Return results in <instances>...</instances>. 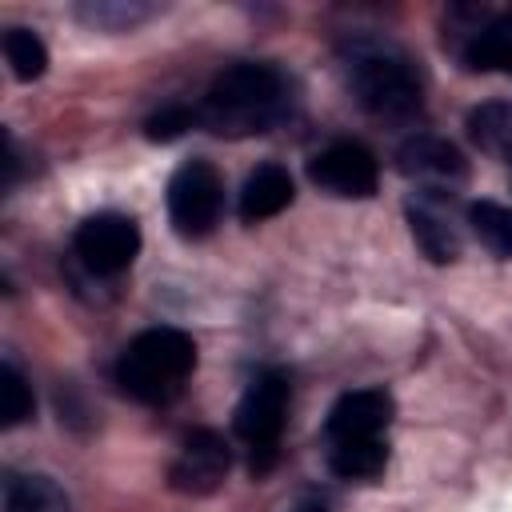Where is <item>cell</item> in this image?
<instances>
[{
  "instance_id": "cell-1",
  "label": "cell",
  "mask_w": 512,
  "mask_h": 512,
  "mask_svg": "<svg viewBox=\"0 0 512 512\" xmlns=\"http://www.w3.org/2000/svg\"><path fill=\"white\" fill-rule=\"evenodd\" d=\"M288 80L272 64L240 60L216 72L208 96L196 104V124L216 136H256L288 116Z\"/></svg>"
},
{
  "instance_id": "cell-2",
  "label": "cell",
  "mask_w": 512,
  "mask_h": 512,
  "mask_svg": "<svg viewBox=\"0 0 512 512\" xmlns=\"http://www.w3.org/2000/svg\"><path fill=\"white\" fill-rule=\"evenodd\" d=\"M340 56L348 88L360 100V108L384 120H404L420 112V80L412 72V60L396 44L380 36H352L344 40Z\"/></svg>"
},
{
  "instance_id": "cell-3",
  "label": "cell",
  "mask_w": 512,
  "mask_h": 512,
  "mask_svg": "<svg viewBox=\"0 0 512 512\" xmlns=\"http://www.w3.org/2000/svg\"><path fill=\"white\" fill-rule=\"evenodd\" d=\"M196 368V340L180 328H148L120 352L116 384L140 404H168Z\"/></svg>"
},
{
  "instance_id": "cell-4",
  "label": "cell",
  "mask_w": 512,
  "mask_h": 512,
  "mask_svg": "<svg viewBox=\"0 0 512 512\" xmlns=\"http://www.w3.org/2000/svg\"><path fill=\"white\" fill-rule=\"evenodd\" d=\"M284 412H288V376L280 368H264L252 376L236 404V436L248 444V468L252 476H268L280 456L284 436Z\"/></svg>"
},
{
  "instance_id": "cell-5",
  "label": "cell",
  "mask_w": 512,
  "mask_h": 512,
  "mask_svg": "<svg viewBox=\"0 0 512 512\" xmlns=\"http://www.w3.org/2000/svg\"><path fill=\"white\" fill-rule=\"evenodd\" d=\"M224 204V184L208 160H188L168 180V220L180 236L200 240L216 228Z\"/></svg>"
},
{
  "instance_id": "cell-6",
  "label": "cell",
  "mask_w": 512,
  "mask_h": 512,
  "mask_svg": "<svg viewBox=\"0 0 512 512\" xmlns=\"http://www.w3.org/2000/svg\"><path fill=\"white\" fill-rule=\"evenodd\" d=\"M72 248L88 272L120 276L140 252V224L124 212H96L76 228Z\"/></svg>"
},
{
  "instance_id": "cell-7",
  "label": "cell",
  "mask_w": 512,
  "mask_h": 512,
  "mask_svg": "<svg viewBox=\"0 0 512 512\" xmlns=\"http://www.w3.org/2000/svg\"><path fill=\"white\" fill-rule=\"evenodd\" d=\"M308 180L328 196L368 200L376 192V184H380V164L364 144L340 140V144H328L324 152H316L308 160Z\"/></svg>"
},
{
  "instance_id": "cell-8",
  "label": "cell",
  "mask_w": 512,
  "mask_h": 512,
  "mask_svg": "<svg viewBox=\"0 0 512 512\" xmlns=\"http://www.w3.org/2000/svg\"><path fill=\"white\" fill-rule=\"evenodd\" d=\"M228 464H232V456H228L224 436L212 432V428H196V432L184 440L180 456L172 460L168 484H172L176 492H184V496H212V492L224 484Z\"/></svg>"
},
{
  "instance_id": "cell-9",
  "label": "cell",
  "mask_w": 512,
  "mask_h": 512,
  "mask_svg": "<svg viewBox=\"0 0 512 512\" xmlns=\"http://www.w3.org/2000/svg\"><path fill=\"white\" fill-rule=\"evenodd\" d=\"M396 168L408 176V180H420L428 188H452L468 176V164L460 156V148L444 136H432V132H416L400 144L396 152Z\"/></svg>"
},
{
  "instance_id": "cell-10",
  "label": "cell",
  "mask_w": 512,
  "mask_h": 512,
  "mask_svg": "<svg viewBox=\"0 0 512 512\" xmlns=\"http://www.w3.org/2000/svg\"><path fill=\"white\" fill-rule=\"evenodd\" d=\"M388 424H392V396L384 388H356L332 404V412L324 420V436H328V444L332 440H368V436H380Z\"/></svg>"
},
{
  "instance_id": "cell-11",
  "label": "cell",
  "mask_w": 512,
  "mask_h": 512,
  "mask_svg": "<svg viewBox=\"0 0 512 512\" xmlns=\"http://www.w3.org/2000/svg\"><path fill=\"white\" fill-rule=\"evenodd\" d=\"M292 196H296V188H292V176L284 164H256L240 188V220L256 224V220L280 216L292 204Z\"/></svg>"
},
{
  "instance_id": "cell-12",
  "label": "cell",
  "mask_w": 512,
  "mask_h": 512,
  "mask_svg": "<svg viewBox=\"0 0 512 512\" xmlns=\"http://www.w3.org/2000/svg\"><path fill=\"white\" fill-rule=\"evenodd\" d=\"M408 228H412L416 248L432 264H452L460 256V232H456L452 216L440 204H432L428 196H420V200L408 204Z\"/></svg>"
},
{
  "instance_id": "cell-13",
  "label": "cell",
  "mask_w": 512,
  "mask_h": 512,
  "mask_svg": "<svg viewBox=\"0 0 512 512\" xmlns=\"http://www.w3.org/2000/svg\"><path fill=\"white\" fill-rule=\"evenodd\" d=\"M460 56L472 72H512V12L480 24Z\"/></svg>"
},
{
  "instance_id": "cell-14",
  "label": "cell",
  "mask_w": 512,
  "mask_h": 512,
  "mask_svg": "<svg viewBox=\"0 0 512 512\" xmlns=\"http://www.w3.org/2000/svg\"><path fill=\"white\" fill-rule=\"evenodd\" d=\"M468 136L480 152L512 164V104L508 100H484L468 112Z\"/></svg>"
},
{
  "instance_id": "cell-15",
  "label": "cell",
  "mask_w": 512,
  "mask_h": 512,
  "mask_svg": "<svg viewBox=\"0 0 512 512\" xmlns=\"http://www.w3.org/2000/svg\"><path fill=\"white\" fill-rule=\"evenodd\" d=\"M388 464V444L380 436L368 440H332L328 444V468L340 480H376Z\"/></svg>"
},
{
  "instance_id": "cell-16",
  "label": "cell",
  "mask_w": 512,
  "mask_h": 512,
  "mask_svg": "<svg viewBox=\"0 0 512 512\" xmlns=\"http://www.w3.org/2000/svg\"><path fill=\"white\" fill-rule=\"evenodd\" d=\"M4 512H68V500L48 476H8Z\"/></svg>"
},
{
  "instance_id": "cell-17",
  "label": "cell",
  "mask_w": 512,
  "mask_h": 512,
  "mask_svg": "<svg viewBox=\"0 0 512 512\" xmlns=\"http://www.w3.org/2000/svg\"><path fill=\"white\" fill-rule=\"evenodd\" d=\"M156 12L160 8L148 0H84V4H76V16L100 32H128Z\"/></svg>"
},
{
  "instance_id": "cell-18",
  "label": "cell",
  "mask_w": 512,
  "mask_h": 512,
  "mask_svg": "<svg viewBox=\"0 0 512 512\" xmlns=\"http://www.w3.org/2000/svg\"><path fill=\"white\" fill-rule=\"evenodd\" d=\"M468 224L492 256L512 260V208H504L496 200H476V204H468Z\"/></svg>"
},
{
  "instance_id": "cell-19",
  "label": "cell",
  "mask_w": 512,
  "mask_h": 512,
  "mask_svg": "<svg viewBox=\"0 0 512 512\" xmlns=\"http://www.w3.org/2000/svg\"><path fill=\"white\" fill-rule=\"evenodd\" d=\"M4 60H8L12 76L24 84H32L48 72V48L32 28H8L4 32Z\"/></svg>"
},
{
  "instance_id": "cell-20",
  "label": "cell",
  "mask_w": 512,
  "mask_h": 512,
  "mask_svg": "<svg viewBox=\"0 0 512 512\" xmlns=\"http://www.w3.org/2000/svg\"><path fill=\"white\" fill-rule=\"evenodd\" d=\"M28 416H32V388H28L24 372L12 360H4V368H0V424L16 428Z\"/></svg>"
},
{
  "instance_id": "cell-21",
  "label": "cell",
  "mask_w": 512,
  "mask_h": 512,
  "mask_svg": "<svg viewBox=\"0 0 512 512\" xmlns=\"http://www.w3.org/2000/svg\"><path fill=\"white\" fill-rule=\"evenodd\" d=\"M192 124H196V108H188V104H168V108H160L156 116H148L144 132H148V140H176V136L188 132Z\"/></svg>"
}]
</instances>
